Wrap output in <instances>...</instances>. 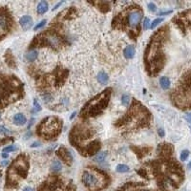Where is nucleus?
Returning a JSON list of instances; mask_svg holds the SVG:
<instances>
[{
  "label": "nucleus",
  "mask_w": 191,
  "mask_h": 191,
  "mask_svg": "<svg viewBox=\"0 0 191 191\" xmlns=\"http://www.w3.org/2000/svg\"><path fill=\"white\" fill-rule=\"evenodd\" d=\"M130 102V97L128 95H123L122 97V103L124 106H128Z\"/></svg>",
  "instance_id": "nucleus-26"
},
{
  "label": "nucleus",
  "mask_w": 191,
  "mask_h": 191,
  "mask_svg": "<svg viewBox=\"0 0 191 191\" xmlns=\"http://www.w3.org/2000/svg\"><path fill=\"white\" fill-rule=\"evenodd\" d=\"M97 81L100 82L101 84H106L108 82L109 76L105 72H100L97 75Z\"/></svg>",
  "instance_id": "nucleus-21"
},
{
  "label": "nucleus",
  "mask_w": 191,
  "mask_h": 191,
  "mask_svg": "<svg viewBox=\"0 0 191 191\" xmlns=\"http://www.w3.org/2000/svg\"><path fill=\"white\" fill-rule=\"evenodd\" d=\"M19 23L24 31H28L29 29H31L33 26V19L30 16H23L20 18Z\"/></svg>",
  "instance_id": "nucleus-15"
},
{
  "label": "nucleus",
  "mask_w": 191,
  "mask_h": 191,
  "mask_svg": "<svg viewBox=\"0 0 191 191\" xmlns=\"http://www.w3.org/2000/svg\"><path fill=\"white\" fill-rule=\"evenodd\" d=\"M172 11H167V12H161L159 13V16H165V15H169V13H171Z\"/></svg>",
  "instance_id": "nucleus-36"
},
{
  "label": "nucleus",
  "mask_w": 191,
  "mask_h": 191,
  "mask_svg": "<svg viewBox=\"0 0 191 191\" xmlns=\"http://www.w3.org/2000/svg\"><path fill=\"white\" fill-rule=\"evenodd\" d=\"M23 191H34V189L32 188V187H30V186H26V187L23 189Z\"/></svg>",
  "instance_id": "nucleus-38"
},
{
  "label": "nucleus",
  "mask_w": 191,
  "mask_h": 191,
  "mask_svg": "<svg viewBox=\"0 0 191 191\" xmlns=\"http://www.w3.org/2000/svg\"><path fill=\"white\" fill-rule=\"evenodd\" d=\"M93 4H95L97 8L100 9L102 12H108L110 10V6H109V3L108 2L97 1V2H94Z\"/></svg>",
  "instance_id": "nucleus-17"
},
{
  "label": "nucleus",
  "mask_w": 191,
  "mask_h": 191,
  "mask_svg": "<svg viewBox=\"0 0 191 191\" xmlns=\"http://www.w3.org/2000/svg\"><path fill=\"white\" fill-rule=\"evenodd\" d=\"M23 97V84L15 76L0 75V108Z\"/></svg>",
  "instance_id": "nucleus-5"
},
{
  "label": "nucleus",
  "mask_w": 191,
  "mask_h": 191,
  "mask_svg": "<svg viewBox=\"0 0 191 191\" xmlns=\"http://www.w3.org/2000/svg\"><path fill=\"white\" fill-rule=\"evenodd\" d=\"M63 122L59 118L55 116L47 117L37 125V134L46 140H55L60 134Z\"/></svg>",
  "instance_id": "nucleus-10"
},
{
  "label": "nucleus",
  "mask_w": 191,
  "mask_h": 191,
  "mask_svg": "<svg viewBox=\"0 0 191 191\" xmlns=\"http://www.w3.org/2000/svg\"><path fill=\"white\" fill-rule=\"evenodd\" d=\"M45 24H46V20H45V19H44V20H41L38 24H37V25L34 26V31H37V30L41 29V28H43V26H44Z\"/></svg>",
  "instance_id": "nucleus-30"
},
{
  "label": "nucleus",
  "mask_w": 191,
  "mask_h": 191,
  "mask_svg": "<svg viewBox=\"0 0 191 191\" xmlns=\"http://www.w3.org/2000/svg\"><path fill=\"white\" fill-rule=\"evenodd\" d=\"M48 10H49V5L46 1H41L38 3L37 8V12L38 15H44Z\"/></svg>",
  "instance_id": "nucleus-18"
},
{
  "label": "nucleus",
  "mask_w": 191,
  "mask_h": 191,
  "mask_svg": "<svg viewBox=\"0 0 191 191\" xmlns=\"http://www.w3.org/2000/svg\"><path fill=\"white\" fill-rule=\"evenodd\" d=\"M171 101L179 109L191 108V71L183 75L177 86L171 93Z\"/></svg>",
  "instance_id": "nucleus-6"
},
{
  "label": "nucleus",
  "mask_w": 191,
  "mask_h": 191,
  "mask_svg": "<svg viewBox=\"0 0 191 191\" xmlns=\"http://www.w3.org/2000/svg\"><path fill=\"white\" fill-rule=\"evenodd\" d=\"M26 118L23 114H21V113H19V114H16L15 115V117H13V122H15V124L16 125H24L26 123Z\"/></svg>",
  "instance_id": "nucleus-19"
},
{
  "label": "nucleus",
  "mask_w": 191,
  "mask_h": 191,
  "mask_svg": "<svg viewBox=\"0 0 191 191\" xmlns=\"http://www.w3.org/2000/svg\"><path fill=\"white\" fill-rule=\"evenodd\" d=\"M0 134H2V135H9V134H11V131L8 128H6L5 126L0 125Z\"/></svg>",
  "instance_id": "nucleus-29"
},
{
  "label": "nucleus",
  "mask_w": 191,
  "mask_h": 191,
  "mask_svg": "<svg viewBox=\"0 0 191 191\" xmlns=\"http://www.w3.org/2000/svg\"><path fill=\"white\" fill-rule=\"evenodd\" d=\"M170 80L168 79V77L166 76H162L161 77V80H160V85L161 87L164 89V90H167L169 87H170Z\"/></svg>",
  "instance_id": "nucleus-22"
},
{
  "label": "nucleus",
  "mask_w": 191,
  "mask_h": 191,
  "mask_svg": "<svg viewBox=\"0 0 191 191\" xmlns=\"http://www.w3.org/2000/svg\"><path fill=\"white\" fill-rule=\"evenodd\" d=\"M111 93L112 89L106 88L101 93L91 98L80 110V118L83 119H87L101 115L109 104Z\"/></svg>",
  "instance_id": "nucleus-7"
},
{
  "label": "nucleus",
  "mask_w": 191,
  "mask_h": 191,
  "mask_svg": "<svg viewBox=\"0 0 191 191\" xmlns=\"http://www.w3.org/2000/svg\"><path fill=\"white\" fill-rule=\"evenodd\" d=\"M158 133H159V135L162 138V137H164V129H159L158 130Z\"/></svg>",
  "instance_id": "nucleus-35"
},
{
  "label": "nucleus",
  "mask_w": 191,
  "mask_h": 191,
  "mask_svg": "<svg viewBox=\"0 0 191 191\" xmlns=\"http://www.w3.org/2000/svg\"><path fill=\"white\" fill-rule=\"evenodd\" d=\"M39 145H40V143H37V141H35V143H34L32 144V147H38Z\"/></svg>",
  "instance_id": "nucleus-39"
},
{
  "label": "nucleus",
  "mask_w": 191,
  "mask_h": 191,
  "mask_svg": "<svg viewBox=\"0 0 191 191\" xmlns=\"http://www.w3.org/2000/svg\"><path fill=\"white\" fill-rule=\"evenodd\" d=\"M95 129L88 123L76 124L70 133V143L85 157L93 156L101 149V141L93 140Z\"/></svg>",
  "instance_id": "nucleus-2"
},
{
  "label": "nucleus",
  "mask_w": 191,
  "mask_h": 191,
  "mask_svg": "<svg viewBox=\"0 0 191 191\" xmlns=\"http://www.w3.org/2000/svg\"><path fill=\"white\" fill-rule=\"evenodd\" d=\"M56 155H58V157L64 162V164L68 166L72 165L73 164V157H72V154L70 153V151L67 149L66 147L64 146H60L58 151H56Z\"/></svg>",
  "instance_id": "nucleus-14"
},
{
  "label": "nucleus",
  "mask_w": 191,
  "mask_h": 191,
  "mask_svg": "<svg viewBox=\"0 0 191 191\" xmlns=\"http://www.w3.org/2000/svg\"><path fill=\"white\" fill-rule=\"evenodd\" d=\"M162 20H164L162 18H156V19H155V20L153 21V22L151 23V25H150V29H155V28H156L161 22H162Z\"/></svg>",
  "instance_id": "nucleus-28"
},
{
  "label": "nucleus",
  "mask_w": 191,
  "mask_h": 191,
  "mask_svg": "<svg viewBox=\"0 0 191 191\" xmlns=\"http://www.w3.org/2000/svg\"><path fill=\"white\" fill-rule=\"evenodd\" d=\"M135 53H136V50H135V47L130 45V46H127L124 51H123V55H124V58L126 59H132L134 58V55H135Z\"/></svg>",
  "instance_id": "nucleus-16"
},
{
  "label": "nucleus",
  "mask_w": 191,
  "mask_h": 191,
  "mask_svg": "<svg viewBox=\"0 0 191 191\" xmlns=\"http://www.w3.org/2000/svg\"><path fill=\"white\" fill-rule=\"evenodd\" d=\"M143 16V11L138 5H132L123 10L114 18L112 25L114 28L128 33L132 38H136L140 32V20Z\"/></svg>",
  "instance_id": "nucleus-4"
},
{
  "label": "nucleus",
  "mask_w": 191,
  "mask_h": 191,
  "mask_svg": "<svg viewBox=\"0 0 191 191\" xmlns=\"http://www.w3.org/2000/svg\"><path fill=\"white\" fill-rule=\"evenodd\" d=\"M61 4H63V2H59L58 4H56V5L55 6V8H54L53 10H56V9H58V7H59V6L61 5Z\"/></svg>",
  "instance_id": "nucleus-40"
},
{
  "label": "nucleus",
  "mask_w": 191,
  "mask_h": 191,
  "mask_svg": "<svg viewBox=\"0 0 191 191\" xmlns=\"http://www.w3.org/2000/svg\"><path fill=\"white\" fill-rule=\"evenodd\" d=\"M82 182L89 190L98 191L107 186L109 177L105 172L96 167H87L82 173Z\"/></svg>",
  "instance_id": "nucleus-8"
},
{
  "label": "nucleus",
  "mask_w": 191,
  "mask_h": 191,
  "mask_svg": "<svg viewBox=\"0 0 191 191\" xmlns=\"http://www.w3.org/2000/svg\"><path fill=\"white\" fill-rule=\"evenodd\" d=\"M29 170V161L26 155H19L7 171V186H13L26 178Z\"/></svg>",
  "instance_id": "nucleus-9"
},
{
  "label": "nucleus",
  "mask_w": 191,
  "mask_h": 191,
  "mask_svg": "<svg viewBox=\"0 0 191 191\" xmlns=\"http://www.w3.org/2000/svg\"><path fill=\"white\" fill-rule=\"evenodd\" d=\"M2 157L3 158H7V157H8V154H7V153H3L2 154Z\"/></svg>",
  "instance_id": "nucleus-43"
},
{
  "label": "nucleus",
  "mask_w": 191,
  "mask_h": 191,
  "mask_svg": "<svg viewBox=\"0 0 191 191\" xmlns=\"http://www.w3.org/2000/svg\"><path fill=\"white\" fill-rule=\"evenodd\" d=\"M147 6H148V9H149L150 12H156L157 7H156V5H155L154 3H148Z\"/></svg>",
  "instance_id": "nucleus-34"
},
{
  "label": "nucleus",
  "mask_w": 191,
  "mask_h": 191,
  "mask_svg": "<svg viewBox=\"0 0 191 191\" xmlns=\"http://www.w3.org/2000/svg\"><path fill=\"white\" fill-rule=\"evenodd\" d=\"M62 168V165H61V162L59 161H53V164H52V170L54 172H58L61 170Z\"/></svg>",
  "instance_id": "nucleus-24"
},
{
  "label": "nucleus",
  "mask_w": 191,
  "mask_h": 191,
  "mask_svg": "<svg viewBox=\"0 0 191 191\" xmlns=\"http://www.w3.org/2000/svg\"><path fill=\"white\" fill-rule=\"evenodd\" d=\"M150 123L151 113L140 101L133 100L130 109L122 118L116 122L115 126L122 132H132L149 126Z\"/></svg>",
  "instance_id": "nucleus-3"
},
{
  "label": "nucleus",
  "mask_w": 191,
  "mask_h": 191,
  "mask_svg": "<svg viewBox=\"0 0 191 191\" xmlns=\"http://www.w3.org/2000/svg\"><path fill=\"white\" fill-rule=\"evenodd\" d=\"M169 37L168 26L161 27L150 38L145 52L144 64L149 76H156L165 64V55L164 52V44Z\"/></svg>",
  "instance_id": "nucleus-1"
},
{
  "label": "nucleus",
  "mask_w": 191,
  "mask_h": 191,
  "mask_svg": "<svg viewBox=\"0 0 191 191\" xmlns=\"http://www.w3.org/2000/svg\"><path fill=\"white\" fill-rule=\"evenodd\" d=\"M188 156H189V151L188 150H182V153H181L180 159H181V161H186V159L188 158Z\"/></svg>",
  "instance_id": "nucleus-27"
},
{
  "label": "nucleus",
  "mask_w": 191,
  "mask_h": 191,
  "mask_svg": "<svg viewBox=\"0 0 191 191\" xmlns=\"http://www.w3.org/2000/svg\"><path fill=\"white\" fill-rule=\"evenodd\" d=\"M34 112H39V111H41V105L38 103V101L37 100L34 101Z\"/></svg>",
  "instance_id": "nucleus-31"
},
{
  "label": "nucleus",
  "mask_w": 191,
  "mask_h": 191,
  "mask_svg": "<svg viewBox=\"0 0 191 191\" xmlns=\"http://www.w3.org/2000/svg\"><path fill=\"white\" fill-rule=\"evenodd\" d=\"M173 21L176 25H178L180 27V29L182 32L186 31L187 29L191 30V10L179 13V15L173 19Z\"/></svg>",
  "instance_id": "nucleus-13"
},
{
  "label": "nucleus",
  "mask_w": 191,
  "mask_h": 191,
  "mask_svg": "<svg viewBox=\"0 0 191 191\" xmlns=\"http://www.w3.org/2000/svg\"><path fill=\"white\" fill-rule=\"evenodd\" d=\"M143 28H144V30H147L148 28H150V20L148 18H145L143 21Z\"/></svg>",
  "instance_id": "nucleus-33"
},
{
  "label": "nucleus",
  "mask_w": 191,
  "mask_h": 191,
  "mask_svg": "<svg viewBox=\"0 0 191 191\" xmlns=\"http://www.w3.org/2000/svg\"><path fill=\"white\" fill-rule=\"evenodd\" d=\"M37 56H38V53L37 50H31L30 52H28L25 55V58L28 61H34L35 59L37 58Z\"/></svg>",
  "instance_id": "nucleus-20"
},
{
  "label": "nucleus",
  "mask_w": 191,
  "mask_h": 191,
  "mask_svg": "<svg viewBox=\"0 0 191 191\" xmlns=\"http://www.w3.org/2000/svg\"><path fill=\"white\" fill-rule=\"evenodd\" d=\"M106 157H107V152H101L96 155L94 161L98 162V164H101V162H103L106 160Z\"/></svg>",
  "instance_id": "nucleus-23"
},
{
  "label": "nucleus",
  "mask_w": 191,
  "mask_h": 191,
  "mask_svg": "<svg viewBox=\"0 0 191 191\" xmlns=\"http://www.w3.org/2000/svg\"><path fill=\"white\" fill-rule=\"evenodd\" d=\"M187 168L189 169V170H191V161L188 162V164H187Z\"/></svg>",
  "instance_id": "nucleus-42"
},
{
  "label": "nucleus",
  "mask_w": 191,
  "mask_h": 191,
  "mask_svg": "<svg viewBox=\"0 0 191 191\" xmlns=\"http://www.w3.org/2000/svg\"><path fill=\"white\" fill-rule=\"evenodd\" d=\"M13 26V19L11 12L6 8H0V41L8 35Z\"/></svg>",
  "instance_id": "nucleus-12"
},
{
  "label": "nucleus",
  "mask_w": 191,
  "mask_h": 191,
  "mask_svg": "<svg viewBox=\"0 0 191 191\" xmlns=\"http://www.w3.org/2000/svg\"><path fill=\"white\" fill-rule=\"evenodd\" d=\"M16 149V146H13V145H9V146H7V147L4 148V149H3V152H4V153H8V152L15 151Z\"/></svg>",
  "instance_id": "nucleus-32"
},
{
  "label": "nucleus",
  "mask_w": 191,
  "mask_h": 191,
  "mask_svg": "<svg viewBox=\"0 0 191 191\" xmlns=\"http://www.w3.org/2000/svg\"><path fill=\"white\" fill-rule=\"evenodd\" d=\"M8 162H9L8 161H2V165H3V166L7 165V164H8Z\"/></svg>",
  "instance_id": "nucleus-41"
},
{
  "label": "nucleus",
  "mask_w": 191,
  "mask_h": 191,
  "mask_svg": "<svg viewBox=\"0 0 191 191\" xmlns=\"http://www.w3.org/2000/svg\"><path fill=\"white\" fill-rule=\"evenodd\" d=\"M186 119L188 122H191V113H189V114H187L186 116Z\"/></svg>",
  "instance_id": "nucleus-37"
},
{
  "label": "nucleus",
  "mask_w": 191,
  "mask_h": 191,
  "mask_svg": "<svg viewBox=\"0 0 191 191\" xmlns=\"http://www.w3.org/2000/svg\"><path fill=\"white\" fill-rule=\"evenodd\" d=\"M116 170L118 173H125V172L129 171V167L127 165H125V164H118L116 168Z\"/></svg>",
  "instance_id": "nucleus-25"
},
{
  "label": "nucleus",
  "mask_w": 191,
  "mask_h": 191,
  "mask_svg": "<svg viewBox=\"0 0 191 191\" xmlns=\"http://www.w3.org/2000/svg\"><path fill=\"white\" fill-rule=\"evenodd\" d=\"M65 45L66 41L60 37L58 32L54 30H46L34 37L30 48L33 50V48L34 47L48 46L55 49V50H61Z\"/></svg>",
  "instance_id": "nucleus-11"
}]
</instances>
